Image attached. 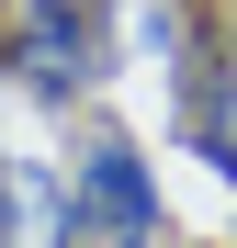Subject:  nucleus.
Returning <instances> with one entry per match:
<instances>
[{"label":"nucleus","instance_id":"obj_1","mask_svg":"<svg viewBox=\"0 0 237 248\" xmlns=\"http://www.w3.org/2000/svg\"><path fill=\"white\" fill-rule=\"evenodd\" d=\"M0 68H12L34 102H79V91H102V79H113V23H102V0H23Z\"/></svg>","mask_w":237,"mask_h":248},{"label":"nucleus","instance_id":"obj_2","mask_svg":"<svg viewBox=\"0 0 237 248\" xmlns=\"http://www.w3.org/2000/svg\"><path fill=\"white\" fill-rule=\"evenodd\" d=\"M68 203H79V237L91 248H158L170 237V203H158V170L125 136H91L68 158Z\"/></svg>","mask_w":237,"mask_h":248},{"label":"nucleus","instance_id":"obj_3","mask_svg":"<svg viewBox=\"0 0 237 248\" xmlns=\"http://www.w3.org/2000/svg\"><path fill=\"white\" fill-rule=\"evenodd\" d=\"M0 248H91L79 203H68V170L34 147H0Z\"/></svg>","mask_w":237,"mask_h":248},{"label":"nucleus","instance_id":"obj_4","mask_svg":"<svg viewBox=\"0 0 237 248\" xmlns=\"http://www.w3.org/2000/svg\"><path fill=\"white\" fill-rule=\"evenodd\" d=\"M181 136H192V158H215V181L237 192V34H226V46L204 57V91H192Z\"/></svg>","mask_w":237,"mask_h":248}]
</instances>
